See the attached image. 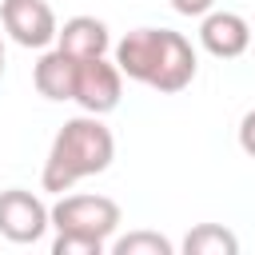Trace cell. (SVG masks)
I'll use <instances>...</instances> for the list:
<instances>
[{
	"label": "cell",
	"mask_w": 255,
	"mask_h": 255,
	"mask_svg": "<svg viewBox=\"0 0 255 255\" xmlns=\"http://www.w3.org/2000/svg\"><path fill=\"white\" fill-rule=\"evenodd\" d=\"M116 64L128 80L147 84L163 96L183 92L195 80V48L183 32L171 28H135L116 44Z\"/></svg>",
	"instance_id": "obj_1"
},
{
	"label": "cell",
	"mask_w": 255,
	"mask_h": 255,
	"mask_svg": "<svg viewBox=\"0 0 255 255\" xmlns=\"http://www.w3.org/2000/svg\"><path fill=\"white\" fill-rule=\"evenodd\" d=\"M0 80H4V36H0Z\"/></svg>",
	"instance_id": "obj_14"
},
{
	"label": "cell",
	"mask_w": 255,
	"mask_h": 255,
	"mask_svg": "<svg viewBox=\"0 0 255 255\" xmlns=\"http://www.w3.org/2000/svg\"><path fill=\"white\" fill-rule=\"evenodd\" d=\"M112 159H116V135H112V128H104L100 116L84 112V116L68 120L56 131V139L48 147V159H44V171H40V187L52 191V195H64L80 179L108 171Z\"/></svg>",
	"instance_id": "obj_2"
},
{
	"label": "cell",
	"mask_w": 255,
	"mask_h": 255,
	"mask_svg": "<svg viewBox=\"0 0 255 255\" xmlns=\"http://www.w3.org/2000/svg\"><path fill=\"white\" fill-rule=\"evenodd\" d=\"M120 219V203L108 195H60L52 207V255H104Z\"/></svg>",
	"instance_id": "obj_3"
},
{
	"label": "cell",
	"mask_w": 255,
	"mask_h": 255,
	"mask_svg": "<svg viewBox=\"0 0 255 255\" xmlns=\"http://www.w3.org/2000/svg\"><path fill=\"white\" fill-rule=\"evenodd\" d=\"M112 255H175V243L159 231H128L112 243Z\"/></svg>",
	"instance_id": "obj_11"
},
{
	"label": "cell",
	"mask_w": 255,
	"mask_h": 255,
	"mask_svg": "<svg viewBox=\"0 0 255 255\" xmlns=\"http://www.w3.org/2000/svg\"><path fill=\"white\" fill-rule=\"evenodd\" d=\"M251 32H255V24H251Z\"/></svg>",
	"instance_id": "obj_15"
},
{
	"label": "cell",
	"mask_w": 255,
	"mask_h": 255,
	"mask_svg": "<svg viewBox=\"0 0 255 255\" xmlns=\"http://www.w3.org/2000/svg\"><path fill=\"white\" fill-rule=\"evenodd\" d=\"M120 96H124V72L116 60L108 56H92V60H80V72H76V104L92 116H108L120 108Z\"/></svg>",
	"instance_id": "obj_5"
},
{
	"label": "cell",
	"mask_w": 255,
	"mask_h": 255,
	"mask_svg": "<svg viewBox=\"0 0 255 255\" xmlns=\"http://www.w3.org/2000/svg\"><path fill=\"white\" fill-rule=\"evenodd\" d=\"M255 32L239 12H207L199 24V44L215 56V60H235L251 48Z\"/></svg>",
	"instance_id": "obj_7"
},
{
	"label": "cell",
	"mask_w": 255,
	"mask_h": 255,
	"mask_svg": "<svg viewBox=\"0 0 255 255\" xmlns=\"http://www.w3.org/2000/svg\"><path fill=\"white\" fill-rule=\"evenodd\" d=\"M0 24L20 48H48L60 36L48 0H0Z\"/></svg>",
	"instance_id": "obj_6"
},
{
	"label": "cell",
	"mask_w": 255,
	"mask_h": 255,
	"mask_svg": "<svg viewBox=\"0 0 255 255\" xmlns=\"http://www.w3.org/2000/svg\"><path fill=\"white\" fill-rule=\"evenodd\" d=\"M239 147H243V151L255 159V108H251V112L239 120Z\"/></svg>",
	"instance_id": "obj_12"
},
{
	"label": "cell",
	"mask_w": 255,
	"mask_h": 255,
	"mask_svg": "<svg viewBox=\"0 0 255 255\" xmlns=\"http://www.w3.org/2000/svg\"><path fill=\"white\" fill-rule=\"evenodd\" d=\"M52 227V207L28 187H8L0 191V239L8 243H40L44 231Z\"/></svg>",
	"instance_id": "obj_4"
},
{
	"label": "cell",
	"mask_w": 255,
	"mask_h": 255,
	"mask_svg": "<svg viewBox=\"0 0 255 255\" xmlns=\"http://www.w3.org/2000/svg\"><path fill=\"white\" fill-rule=\"evenodd\" d=\"M76 72H80V60L68 56L64 48H52V52H44V56L36 60L32 84H36V92H40L44 100L64 104V100H76Z\"/></svg>",
	"instance_id": "obj_8"
},
{
	"label": "cell",
	"mask_w": 255,
	"mask_h": 255,
	"mask_svg": "<svg viewBox=\"0 0 255 255\" xmlns=\"http://www.w3.org/2000/svg\"><path fill=\"white\" fill-rule=\"evenodd\" d=\"M56 48H64V52L76 56V60L108 56L112 32H108V24L96 20V16H72V20H64V28H60V36H56Z\"/></svg>",
	"instance_id": "obj_9"
},
{
	"label": "cell",
	"mask_w": 255,
	"mask_h": 255,
	"mask_svg": "<svg viewBox=\"0 0 255 255\" xmlns=\"http://www.w3.org/2000/svg\"><path fill=\"white\" fill-rule=\"evenodd\" d=\"M211 4H215V0H171V8H175L179 16H207Z\"/></svg>",
	"instance_id": "obj_13"
},
{
	"label": "cell",
	"mask_w": 255,
	"mask_h": 255,
	"mask_svg": "<svg viewBox=\"0 0 255 255\" xmlns=\"http://www.w3.org/2000/svg\"><path fill=\"white\" fill-rule=\"evenodd\" d=\"M239 239L223 223H199L183 235V255H235Z\"/></svg>",
	"instance_id": "obj_10"
}]
</instances>
